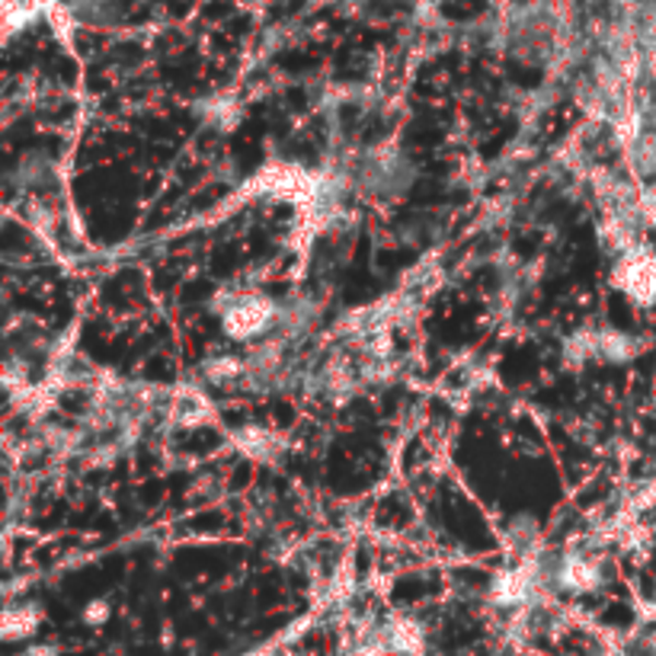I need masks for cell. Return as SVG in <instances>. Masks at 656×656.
<instances>
[{"mask_svg":"<svg viewBox=\"0 0 656 656\" xmlns=\"http://www.w3.org/2000/svg\"><path fill=\"white\" fill-rule=\"evenodd\" d=\"M106 615H110V609H106V602H93L90 609H87V621H106Z\"/></svg>","mask_w":656,"mask_h":656,"instance_id":"7a4b0ae2","label":"cell"},{"mask_svg":"<svg viewBox=\"0 0 656 656\" xmlns=\"http://www.w3.org/2000/svg\"><path fill=\"white\" fill-rule=\"evenodd\" d=\"M26 656H55L51 651H45V647H39V651H33V654H26Z\"/></svg>","mask_w":656,"mask_h":656,"instance_id":"3957f363","label":"cell"},{"mask_svg":"<svg viewBox=\"0 0 656 656\" xmlns=\"http://www.w3.org/2000/svg\"><path fill=\"white\" fill-rule=\"evenodd\" d=\"M273 321V308L263 301V298H250V301H241L228 311V333L234 336H253V333H263V327H269Z\"/></svg>","mask_w":656,"mask_h":656,"instance_id":"6da1fadb","label":"cell"}]
</instances>
